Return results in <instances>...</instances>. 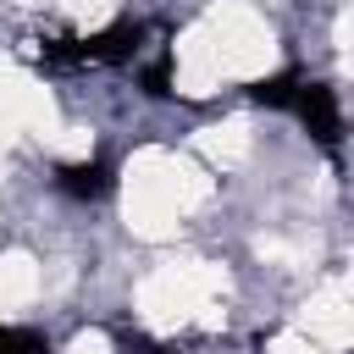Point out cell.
<instances>
[{"instance_id": "6da1fadb", "label": "cell", "mask_w": 354, "mask_h": 354, "mask_svg": "<svg viewBox=\"0 0 354 354\" xmlns=\"http://www.w3.org/2000/svg\"><path fill=\"white\" fill-rule=\"evenodd\" d=\"M288 116H299V127H304L321 149H337V144H343V105H337V88H332V83L299 77V83H293V100H288Z\"/></svg>"}, {"instance_id": "5b68a950", "label": "cell", "mask_w": 354, "mask_h": 354, "mask_svg": "<svg viewBox=\"0 0 354 354\" xmlns=\"http://www.w3.org/2000/svg\"><path fill=\"white\" fill-rule=\"evenodd\" d=\"M0 354H50V337L33 326H11L0 321Z\"/></svg>"}, {"instance_id": "277c9868", "label": "cell", "mask_w": 354, "mask_h": 354, "mask_svg": "<svg viewBox=\"0 0 354 354\" xmlns=\"http://www.w3.org/2000/svg\"><path fill=\"white\" fill-rule=\"evenodd\" d=\"M171 77H177V55H171V50H160L155 61L138 66V88H144L149 100H166V94H171Z\"/></svg>"}, {"instance_id": "7a4b0ae2", "label": "cell", "mask_w": 354, "mask_h": 354, "mask_svg": "<svg viewBox=\"0 0 354 354\" xmlns=\"http://www.w3.org/2000/svg\"><path fill=\"white\" fill-rule=\"evenodd\" d=\"M50 183H55V194H66V199H77V205H100V199L116 194V166H111L105 155L61 160V166L50 171Z\"/></svg>"}, {"instance_id": "3957f363", "label": "cell", "mask_w": 354, "mask_h": 354, "mask_svg": "<svg viewBox=\"0 0 354 354\" xmlns=\"http://www.w3.org/2000/svg\"><path fill=\"white\" fill-rule=\"evenodd\" d=\"M304 72H271V77H254L249 88H243V100L249 105H266V111H288V100H293V83H299Z\"/></svg>"}]
</instances>
